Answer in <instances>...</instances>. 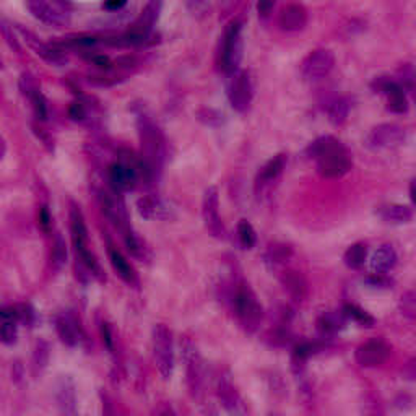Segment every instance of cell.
<instances>
[{
  "instance_id": "obj_55",
  "label": "cell",
  "mask_w": 416,
  "mask_h": 416,
  "mask_svg": "<svg viewBox=\"0 0 416 416\" xmlns=\"http://www.w3.org/2000/svg\"><path fill=\"white\" fill-rule=\"evenodd\" d=\"M161 416H176V415L171 413V411H165V413H163Z\"/></svg>"
},
{
  "instance_id": "obj_43",
  "label": "cell",
  "mask_w": 416,
  "mask_h": 416,
  "mask_svg": "<svg viewBox=\"0 0 416 416\" xmlns=\"http://www.w3.org/2000/svg\"><path fill=\"white\" fill-rule=\"evenodd\" d=\"M87 114H88L87 106H85V104L81 101H75V103L70 104L69 117L72 121H80V122L85 121V119H87Z\"/></svg>"
},
{
  "instance_id": "obj_2",
  "label": "cell",
  "mask_w": 416,
  "mask_h": 416,
  "mask_svg": "<svg viewBox=\"0 0 416 416\" xmlns=\"http://www.w3.org/2000/svg\"><path fill=\"white\" fill-rule=\"evenodd\" d=\"M228 302L242 329L254 333L264 319V309L252 288L244 280L234 282L228 291Z\"/></svg>"
},
{
  "instance_id": "obj_10",
  "label": "cell",
  "mask_w": 416,
  "mask_h": 416,
  "mask_svg": "<svg viewBox=\"0 0 416 416\" xmlns=\"http://www.w3.org/2000/svg\"><path fill=\"white\" fill-rule=\"evenodd\" d=\"M252 96H254V88L247 72L238 70L229 75L228 99L234 111L246 112L252 103Z\"/></svg>"
},
{
  "instance_id": "obj_19",
  "label": "cell",
  "mask_w": 416,
  "mask_h": 416,
  "mask_svg": "<svg viewBox=\"0 0 416 416\" xmlns=\"http://www.w3.org/2000/svg\"><path fill=\"white\" fill-rule=\"evenodd\" d=\"M160 10H161V3L160 2H150L147 3L143 8V12L140 13V17L135 21L132 30L129 31L130 34L138 36V38H150V33L153 30V26L158 21V17H160Z\"/></svg>"
},
{
  "instance_id": "obj_50",
  "label": "cell",
  "mask_w": 416,
  "mask_h": 416,
  "mask_svg": "<svg viewBox=\"0 0 416 416\" xmlns=\"http://www.w3.org/2000/svg\"><path fill=\"white\" fill-rule=\"evenodd\" d=\"M125 6H127V3H125L124 0H119V2L114 0V2L103 3V8H104V10H110V12H117V10H121V8H124Z\"/></svg>"
},
{
  "instance_id": "obj_3",
  "label": "cell",
  "mask_w": 416,
  "mask_h": 416,
  "mask_svg": "<svg viewBox=\"0 0 416 416\" xmlns=\"http://www.w3.org/2000/svg\"><path fill=\"white\" fill-rule=\"evenodd\" d=\"M137 125L143 148L142 160L150 166L152 171H155V168H160L163 160H165V137H163L161 130L158 129V125L153 122L152 117L143 110L137 112Z\"/></svg>"
},
{
  "instance_id": "obj_30",
  "label": "cell",
  "mask_w": 416,
  "mask_h": 416,
  "mask_svg": "<svg viewBox=\"0 0 416 416\" xmlns=\"http://www.w3.org/2000/svg\"><path fill=\"white\" fill-rule=\"evenodd\" d=\"M122 236H124L125 247H127L130 256H134L135 259H138V260H147L148 257H150V251H148V247L145 246V242L132 231V229L125 234H122Z\"/></svg>"
},
{
  "instance_id": "obj_27",
  "label": "cell",
  "mask_w": 416,
  "mask_h": 416,
  "mask_svg": "<svg viewBox=\"0 0 416 416\" xmlns=\"http://www.w3.org/2000/svg\"><path fill=\"white\" fill-rule=\"evenodd\" d=\"M351 111V101L348 96H340L337 98L335 101H332V104L329 106V121L332 122L333 125L340 127L348 119V114Z\"/></svg>"
},
{
  "instance_id": "obj_15",
  "label": "cell",
  "mask_w": 416,
  "mask_h": 416,
  "mask_svg": "<svg viewBox=\"0 0 416 416\" xmlns=\"http://www.w3.org/2000/svg\"><path fill=\"white\" fill-rule=\"evenodd\" d=\"M56 400L61 416H79L75 384L69 376H62L56 384Z\"/></svg>"
},
{
  "instance_id": "obj_38",
  "label": "cell",
  "mask_w": 416,
  "mask_h": 416,
  "mask_svg": "<svg viewBox=\"0 0 416 416\" xmlns=\"http://www.w3.org/2000/svg\"><path fill=\"white\" fill-rule=\"evenodd\" d=\"M31 104H33V111L34 116L38 117L39 121H46L48 114H49V107H48V101L44 98L43 93H39L38 96H34L31 99Z\"/></svg>"
},
{
  "instance_id": "obj_24",
  "label": "cell",
  "mask_w": 416,
  "mask_h": 416,
  "mask_svg": "<svg viewBox=\"0 0 416 416\" xmlns=\"http://www.w3.org/2000/svg\"><path fill=\"white\" fill-rule=\"evenodd\" d=\"M107 254H110V260L114 272L119 275L122 282H125L127 284H137V275H135V270L132 269V265L129 264V260L122 256L121 251H117V247L110 246L107 249Z\"/></svg>"
},
{
  "instance_id": "obj_8",
  "label": "cell",
  "mask_w": 416,
  "mask_h": 416,
  "mask_svg": "<svg viewBox=\"0 0 416 416\" xmlns=\"http://www.w3.org/2000/svg\"><path fill=\"white\" fill-rule=\"evenodd\" d=\"M405 130L400 127L399 124H379L376 127L369 130V134L366 135L364 145L373 152H382V150H392V148L400 147L405 142Z\"/></svg>"
},
{
  "instance_id": "obj_1",
  "label": "cell",
  "mask_w": 416,
  "mask_h": 416,
  "mask_svg": "<svg viewBox=\"0 0 416 416\" xmlns=\"http://www.w3.org/2000/svg\"><path fill=\"white\" fill-rule=\"evenodd\" d=\"M306 155L315 161V168L322 178L337 179L350 173L353 160L350 152L340 140L332 135H324L309 143Z\"/></svg>"
},
{
  "instance_id": "obj_11",
  "label": "cell",
  "mask_w": 416,
  "mask_h": 416,
  "mask_svg": "<svg viewBox=\"0 0 416 416\" xmlns=\"http://www.w3.org/2000/svg\"><path fill=\"white\" fill-rule=\"evenodd\" d=\"M374 93H381L387 98V110L395 114L408 112V98L402 87L391 76H376L371 81Z\"/></svg>"
},
{
  "instance_id": "obj_44",
  "label": "cell",
  "mask_w": 416,
  "mask_h": 416,
  "mask_svg": "<svg viewBox=\"0 0 416 416\" xmlns=\"http://www.w3.org/2000/svg\"><path fill=\"white\" fill-rule=\"evenodd\" d=\"M38 223H39V228L43 229L44 233H49L51 231V226H52V216H51V211H49V208L46 205H43L39 208V214H38Z\"/></svg>"
},
{
  "instance_id": "obj_52",
  "label": "cell",
  "mask_w": 416,
  "mask_h": 416,
  "mask_svg": "<svg viewBox=\"0 0 416 416\" xmlns=\"http://www.w3.org/2000/svg\"><path fill=\"white\" fill-rule=\"evenodd\" d=\"M203 416H220V413L214 405L207 404L205 406H203Z\"/></svg>"
},
{
  "instance_id": "obj_26",
  "label": "cell",
  "mask_w": 416,
  "mask_h": 416,
  "mask_svg": "<svg viewBox=\"0 0 416 416\" xmlns=\"http://www.w3.org/2000/svg\"><path fill=\"white\" fill-rule=\"evenodd\" d=\"M345 327V318L340 312H324V314L319 315L318 319V330L319 333L325 337H333L335 333L340 332V330Z\"/></svg>"
},
{
  "instance_id": "obj_5",
  "label": "cell",
  "mask_w": 416,
  "mask_h": 416,
  "mask_svg": "<svg viewBox=\"0 0 416 416\" xmlns=\"http://www.w3.org/2000/svg\"><path fill=\"white\" fill-rule=\"evenodd\" d=\"M153 356L163 379H169L174 371V342L173 332L165 324L153 329Z\"/></svg>"
},
{
  "instance_id": "obj_18",
  "label": "cell",
  "mask_w": 416,
  "mask_h": 416,
  "mask_svg": "<svg viewBox=\"0 0 416 416\" xmlns=\"http://www.w3.org/2000/svg\"><path fill=\"white\" fill-rule=\"evenodd\" d=\"M307 23V10L301 3H289L283 7L278 15V26L283 31L293 33V31H300Z\"/></svg>"
},
{
  "instance_id": "obj_13",
  "label": "cell",
  "mask_w": 416,
  "mask_h": 416,
  "mask_svg": "<svg viewBox=\"0 0 416 416\" xmlns=\"http://www.w3.org/2000/svg\"><path fill=\"white\" fill-rule=\"evenodd\" d=\"M391 356V345L382 338H371L358 346L355 358L363 368H377L386 363Z\"/></svg>"
},
{
  "instance_id": "obj_20",
  "label": "cell",
  "mask_w": 416,
  "mask_h": 416,
  "mask_svg": "<svg viewBox=\"0 0 416 416\" xmlns=\"http://www.w3.org/2000/svg\"><path fill=\"white\" fill-rule=\"evenodd\" d=\"M137 210L140 216L147 220H166L171 216V208L161 198L145 196L137 200Z\"/></svg>"
},
{
  "instance_id": "obj_34",
  "label": "cell",
  "mask_w": 416,
  "mask_h": 416,
  "mask_svg": "<svg viewBox=\"0 0 416 416\" xmlns=\"http://www.w3.org/2000/svg\"><path fill=\"white\" fill-rule=\"evenodd\" d=\"M51 262H52V267L56 270L61 269V267L64 265L65 262H67V246H65V241L61 236H59V234L56 236V239H54V244H52Z\"/></svg>"
},
{
  "instance_id": "obj_35",
  "label": "cell",
  "mask_w": 416,
  "mask_h": 416,
  "mask_svg": "<svg viewBox=\"0 0 416 416\" xmlns=\"http://www.w3.org/2000/svg\"><path fill=\"white\" fill-rule=\"evenodd\" d=\"M361 416H386L384 405L376 395H366L361 404Z\"/></svg>"
},
{
  "instance_id": "obj_53",
  "label": "cell",
  "mask_w": 416,
  "mask_h": 416,
  "mask_svg": "<svg viewBox=\"0 0 416 416\" xmlns=\"http://www.w3.org/2000/svg\"><path fill=\"white\" fill-rule=\"evenodd\" d=\"M6 152H7V143L6 140H3V137H0V161H2L3 156H6Z\"/></svg>"
},
{
  "instance_id": "obj_33",
  "label": "cell",
  "mask_w": 416,
  "mask_h": 416,
  "mask_svg": "<svg viewBox=\"0 0 416 416\" xmlns=\"http://www.w3.org/2000/svg\"><path fill=\"white\" fill-rule=\"evenodd\" d=\"M400 85L405 93L413 92L415 88V69L411 64H402L397 70V79H393Z\"/></svg>"
},
{
  "instance_id": "obj_57",
  "label": "cell",
  "mask_w": 416,
  "mask_h": 416,
  "mask_svg": "<svg viewBox=\"0 0 416 416\" xmlns=\"http://www.w3.org/2000/svg\"><path fill=\"white\" fill-rule=\"evenodd\" d=\"M272 416H273V415H272Z\"/></svg>"
},
{
  "instance_id": "obj_22",
  "label": "cell",
  "mask_w": 416,
  "mask_h": 416,
  "mask_svg": "<svg viewBox=\"0 0 416 416\" xmlns=\"http://www.w3.org/2000/svg\"><path fill=\"white\" fill-rule=\"evenodd\" d=\"M284 166H287V155H283V153H280V155L273 156L272 160L267 161L260 168L259 174H257L256 187L262 189L265 187V185H269L270 183H273V180L283 173Z\"/></svg>"
},
{
  "instance_id": "obj_31",
  "label": "cell",
  "mask_w": 416,
  "mask_h": 416,
  "mask_svg": "<svg viewBox=\"0 0 416 416\" xmlns=\"http://www.w3.org/2000/svg\"><path fill=\"white\" fill-rule=\"evenodd\" d=\"M342 314L345 319L355 320V322L360 324L361 327H374V324H376V320H374L373 315L368 314V312L361 309V307L356 304H345L343 306Z\"/></svg>"
},
{
  "instance_id": "obj_16",
  "label": "cell",
  "mask_w": 416,
  "mask_h": 416,
  "mask_svg": "<svg viewBox=\"0 0 416 416\" xmlns=\"http://www.w3.org/2000/svg\"><path fill=\"white\" fill-rule=\"evenodd\" d=\"M20 33L23 34V38L26 39V43H28V46L33 49V51L44 59V61L49 62V64L52 65H65L67 64V56L64 52L61 51V49L51 46V44L43 43V41H39V38H36L33 33H30V31H26L23 28H20Z\"/></svg>"
},
{
  "instance_id": "obj_42",
  "label": "cell",
  "mask_w": 416,
  "mask_h": 416,
  "mask_svg": "<svg viewBox=\"0 0 416 416\" xmlns=\"http://www.w3.org/2000/svg\"><path fill=\"white\" fill-rule=\"evenodd\" d=\"M366 284H369L371 288H391L393 282L387 275H379V273H373L371 277L364 280Z\"/></svg>"
},
{
  "instance_id": "obj_51",
  "label": "cell",
  "mask_w": 416,
  "mask_h": 416,
  "mask_svg": "<svg viewBox=\"0 0 416 416\" xmlns=\"http://www.w3.org/2000/svg\"><path fill=\"white\" fill-rule=\"evenodd\" d=\"M34 132H36V135H38V137H39L41 140H43L44 145H48V147H49V150H52V148H54L52 140L49 138L46 134H44V129H34Z\"/></svg>"
},
{
  "instance_id": "obj_41",
  "label": "cell",
  "mask_w": 416,
  "mask_h": 416,
  "mask_svg": "<svg viewBox=\"0 0 416 416\" xmlns=\"http://www.w3.org/2000/svg\"><path fill=\"white\" fill-rule=\"evenodd\" d=\"M198 119L205 122L208 125H220L223 122V114H220L215 110H202L198 112Z\"/></svg>"
},
{
  "instance_id": "obj_25",
  "label": "cell",
  "mask_w": 416,
  "mask_h": 416,
  "mask_svg": "<svg viewBox=\"0 0 416 416\" xmlns=\"http://www.w3.org/2000/svg\"><path fill=\"white\" fill-rule=\"evenodd\" d=\"M397 264V252L392 246H382L371 257V270L374 273L386 275Z\"/></svg>"
},
{
  "instance_id": "obj_47",
  "label": "cell",
  "mask_w": 416,
  "mask_h": 416,
  "mask_svg": "<svg viewBox=\"0 0 416 416\" xmlns=\"http://www.w3.org/2000/svg\"><path fill=\"white\" fill-rule=\"evenodd\" d=\"M402 373H404V376L408 379V381H415V376H416V360L415 358H411L408 363L405 364V368H404V371H402Z\"/></svg>"
},
{
  "instance_id": "obj_29",
  "label": "cell",
  "mask_w": 416,
  "mask_h": 416,
  "mask_svg": "<svg viewBox=\"0 0 416 416\" xmlns=\"http://www.w3.org/2000/svg\"><path fill=\"white\" fill-rule=\"evenodd\" d=\"M291 254H293L291 247L287 246V244L273 242V244H270L269 249H267L265 262L269 265H272V267L283 265L284 262L289 260V257H291Z\"/></svg>"
},
{
  "instance_id": "obj_7",
  "label": "cell",
  "mask_w": 416,
  "mask_h": 416,
  "mask_svg": "<svg viewBox=\"0 0 416 416\" xmlns=\"http://www.w3.org/2000/svg\"><path fill=\"white\" fill-rule=\"evenodd\" d=\"M28 10L33 13L34 18H38L43 23L62 28V26L70 23V6L65 2H46V0H33L26 3Z\"/></svg>"
},
{
  "instance_id": "obj_46",
  "label": "cell",
  "mask_w": 416,
  "mask_h": 416,
  "mask_svg": "<svg viewBox=\"0 0 416 416\" xmlns=\"http://www.w3.org/2000/svg\"><path fill=\"white\" fill-rule=\"evenodd\" d=\"M101 337H103V343L106 345L107 350L111 353H114V338H112V332L111 327L107 324H101Z\"/></svg>"
},
{
  "instance_id": "obj_54",
  "label": "cell",
  "mask_w": 416,
  "mask_h": 416,
  "mask_svg": "<svg viewBox=\"0 0 416 416\" xmlns=\"http://www.w3.org/2000/svg\"><path fill=\"white\" fill-rule=\"evenodd\" d=\"M410 198H411V202L415 203V180H411L410 183Z\"/></svg>"
},
{
  "instance_id": "obj_39",
  "label": "cell",
  "mask_w": 416,
  "mask_h": 416,
  "mask_svg": "<svg viewBox=\"0 0 416 416\" xmlns=\"http://www.w3.org/2000/svg\"><path fill=\"white\" fill-rule=\"evenodd\" d=\"M0 342L12 345L17 342V324L2 322L0 324Z\"/></svg>"
},
{
  "instance_id": "obj_40",
  "label": "cell",
  "mask_w": 416,
  "mask_h": 416,
  "mask_svg": "<svg viewBox=\"0 0 416 416\" xmlns=\"http://www.w3.org/2000/svg\"><path fill=\"white\" fill-rule=\"evenodd\" d=\"M48 355H49V348H48L46 343H44V342L38 343V346H36V350H34V358H33V366H34L36 371H38V369L41 371L44 368V366H46Z\"/></svg>"
},
{
  "instance_id": "obj_4",
  "label": "cell",
  "mask_w": 416,
  "mask_h": 416,
  "mask_svg": "<svg viewBox=\"0 0 416 416\" xmlns=\"http://www.w3.org/2000/svg\"><path fill=\"white\" fill-rule=\"evenodd\" d=\"M242 23L239 20H233L226 26L218 52V65L226 75H233L234 72L239 70V64L242 61Z\"/></svg>"
},
{
  "instance_id": "obj_56",
  "label": "cell",
  "mask_w": 416,
  "mask_h": 416,
  "mask_svg": "<svg viewBox=\"0 0 416 416\" xmlns=\"http://www.w3.org/2000/svg\"><path fill=\"white\" fill-rule=\"evenodd\" d=\"M0 67H2V61H0Z\"/></svg>"
},
{
  "instance_id": "obj_21",
  "label": "cell",
  "mask_w": 416,
  "mask_h": 416,
  "mask_svg": "<svg viewBox=\"0 0 416 416\" xmlns=\"http://www.w3.org/2000/svg\"><path fill=\"white\" fill-rule=\"evenodd\" d=\"M377 216L384 223L388 225H405L413 218V210L400 203H387L377 208Z\"/></svg>"
},
{
  "instance_id": "obj_45",
  "label": "cell",
  "mask_w": 416,
  "mask_h": 416,
  "mask_svg": "<svg viewBox=\"0 0 416 416\" xmlns=\"http://www.w3.org/2000/svg\"><path fill=\"white\" fill-rule=\"evenodd\" d=\"M0 30H2L3 36H6V39H7L8 46L13 48V49H17V51H18V49H20V44H18L17 34L13 33V26L8 25L7 21H2V23H0Z\"/></svg>"
},
{
  "instance_id": "obj_6",
  "label": "cell",
  "mask_w": 416,
  "mask_h": 416,
  "mask_svg": "<svg viewBox=\"0 0 416 416\" xmlns=\"http://www.w3.org/2000/svg\"><path fill=\"white\" fill-rule=\"evenodd\" d=\"M183 358L185 363V374H187L189 392L194 399H200L203 384H205V369H203V360L198 353V348L189 338L183 342Z\"/></svg>"
},
{
  "instance_id": "obj_28",
  "label": "cell",
  "mask_w": 416,
  "mask_h": 416,
  "mask_svg": "<svg viewBox=\"0 0 416 416\" xmlns=\"http://www.w3.org/2000/svg\"><path fill=\"white\" fill-rule=\"evenodd\" d=\"M366 259H368V247L363 242H356L351 244L350 247L346 249L345 256H343V262L348 269L351 270H358L364 265Z\"/></svg>"
},
{
  "instance_id": "obj_23",
  "label": "cell",
  "mask_w": 416,
  "mask_h": 416,
  "mask_svg": "<svg viewBox=\"0 0 416 416\" xmlns=\"http://www.w3.org/2000/svg\"><path fill=\"white\" fill-rule=\"evenodd\" d=\"M282 284L287 289L288 295L295 301H302L307 295V282L300 272L296 270H284L282 273Z\"/></svg>"
},
{
  "instance_id": "obj_49",
  "label": "cell",
  "mask_w": 416,
  "mask_h": 416,
  "mask_svg": "<svg viewBox=\"0 0 416 416\" xmlns=\"http://www.w3.org/2000/svg\"><path fill=\"white\" fill-rule=\"evenodd\" d=\"M275 7L273 2H259L257 3V10H259V15L262 18H269L270 13H272Z\"/></svg>"
},
{
  "instance_id": "obj_9",
  "label": "cell",
  "mask_w": 416,
  "mask_h": 416,
  "mask_svg": "<svg viewBox=\"0 0 416 416\" xmlns=\"http://www.w3.org/2000/svg\"><path fill=\"white\" fill-rule=\"evenodd\" d=\"M333 65H335V56L330 49H315L302 61L301 75L307 81H319L332 72Z\"/></svg>"
},
{
  "instance_id": "obj_36",
  "label": "cell",
  "mask_w": 416,
  "mask_h": 416,
  "mask_svg": "<svg viewBox=\"0 0 416 416\" xmlns=\"http://www.w3.org/2000/svg\"><path fill=\"white\" fill-rule=\"evenodd\" d=\"M399 309H400L404 318L410 319V320H415V318H416V295H415L413 289L406 291L405 295L400 298Z\"/></svg>"
},
{
  "instance_id": "obj_12",
  "label": "cell",
  "mask_w": 416,
  "mask_h": 416,
  "mask_svg": "<svg viewBox=\"0 0 416 416\" xmlns=\"http://www.w3.org/2000/svg\"><path fill=\"white\" fill-rule=\"evenodd\" d=\"M202 216L205 221V226L208 233L216 239H225L226 238V229L223 221L220 216V197H218V189L215 185L208 187L205 194H203L202 200Z\"/></svg>"
},
{
  "instance_id": "obj_32",
  "label": "cell",
  "mask_w": 416,
  "mask_h": 416,
  "mask_svg": "<svg viewBox=\"0 0 416 416\" xmlns=\"http://www.w3.org/2000/svg\"><path fill=\"white\" fill-rule=\"evenodd\" d=\"M238 239L244 249H252L257 242L256 229L247 220H241L238 225Z\"/></svg>"
},
{
  "instance_id": "obj_14",
  "label": "cell",
  "mask_w": 416,
  "mask_h": 416,
  "mask_svg": "<svg viewBox=\"0 0 416 416\" xmlns=\"http://www.w3.org/2000/svg\"><path fill=\"white\" fill-rule=\"evenodd\" d=\"M216 395H218L221 405L228 411L229 416H247V408L244 405L242 397L239 395L231 379L220 376L218 382H216Z\"/></svg>"
},
{
  "instance_id": "obj_37",
  "label": "cell",
  "mask_w": 416,
  "mask_h": 416,
  "mask_svg": "<svg viewBox=\"0 0 416 416\" xmlns=\"http://www.w3.org/2000/svg\"><path fill=\"white\" fill-rule=\"evenodd\" d=\"M20 92L25 98H28L30 101L41 93L38 81H36V79L33 75H31V74H21V76H20Z\"/></svg>"
},
{
  "instance_id": "obj_48",
  "label": "cell",
  "mask_w": 416,
  "mask_h": 416,
  "mask_svg": "<svg viewBox=\"0 0 416 416\" xmlns=\"http://www.w3.org/2000/svg\"><path fill=\"white\" fill-rule=\"evenodd\" d=\"M92 61H93V64H94V65H98V67H99V69L110 70L111 67H112L111 59H110V57H106V56H93V57H92Z\"/></svg>"
},
{
  "instance_id": "obj_17",
  "label": "cell",
  "mask_w": 416,
  "mask_h": 416,
  "mask_svg": "<svg viewBox=\"0 0 416 416\" xmlns=\"http://www.w3.org/2000/svg\"><path fill=\"white\" fill-rule=\"evenodd\" d=\"M56 330L67 346H76L81 340V327L70 312H61L56 315Z\"/></svg>"
}]
</instances>
